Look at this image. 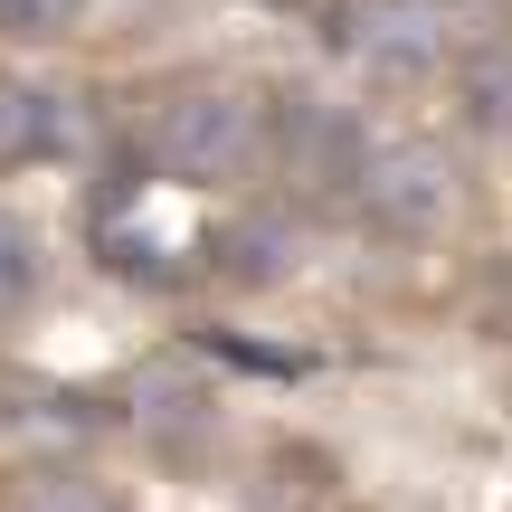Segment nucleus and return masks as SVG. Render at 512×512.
Here are the masks:
<instances>
[{
    "instance_id": "nucleus-1",
    "label": "nucleus",
    "mask_w": 512,
    "mask_h": 512,
    "mask_svg": "<svg viewBox=\"0 0 512 512\" xmlns=\"http://www.w3.org/2000/svg\"><path fill=\"white\" fill-rule=\"evenodd\" d=\"M133 162L162 190H247L275 162V95L247 76H171L133 114Z\"/></svg>"
},
{
    "instance_id": "nucleus-2",
    "label": "nucleus",
    "mask_w": 512,
    "mask_h": 512,
    "mask_svg": "<svg viewBox=\"0 0 512 512\" xmlns=\"http://www.w3.org/2000/svg\"><path fill=\"white\" fill-rule=\"evenodd\" d=\"M456 200H465L456 152L427 143V133H408V143H370L361 181H351V219H361L370 238H399V247L437 238V228L456 219Z\"/></svg>"
},
{
    "instance_id": "nucleus-3",
    "label": "nucleus",
    "mask_w": 512,
    "mask_h": 512,
    "mask_svg": "<svg viewBox=\"0 0 512 512\" xmlns=\"http://www.w3.org/2000/svg\"><path fill=\"white\" fill-rule=\"evenodd\" d=\"M370 162V133L351 105H323V95H275V181L294 190V200H351V181H361Z\"/></svg>"
},
{
    "instance_id": "nucleus-4",
    "label": "nucleus",
    "mask_w": 512,
    "mask_h": 512,
    "mask_svg": "<svg viewBox=\"0 0 512 512\" xmlns=\"http://www.w3.org/2000/svg\"><path fill=\"white\" fill-rule=\"evenodd\" d=\"M332 38H342L370 76L408 86V76H437L446 67V0H351Z\"/></svg>"
},
{
    "instance_id": "nucleus-5",
    "label": "nucleus",
    "mask_w": 512,
    "mask_h": 512,
    "mask_svg": "<svg viewBox=\"0 0 512 512\" xmlns=\"http://www.w3.org/2000/svg\"><path fill=\"white\" fill-rule=\"evenodd\" d=\"M209 256H219L228 285H275V275L304 266V219H294V200H256L209 238Z\"/></svg>"
},
{
    "instance_id": "nucleus-6",
    "label": "nucleus",
    "mask_w": 512,
    "mask_h": 512,
    "mask_svg": "<svg viewBox=\"0 0 512 512\" xmlns=\"http://www.w3.org/2000/svg\"><path fill=\"white\" fill-rule=\"evenodd\" d=\"M57 143H67V95L38 86L29 67H0V181L29 162H57Z\"/></svg>"
},
{
    "instance_id": "nucleus-7",
    "label": "nucleus",
    "mask_w": 512,
    "mask_h": 512,
    "mask_svg": "<svg viewBox=\"0 0 512 512\" xmlns=\"http://www.w3.org/2000/svg\"><path fill=\"white\" fill-rule=\"evenodd\" d=\"M0 512H124V494L86 465H19L0 484Z\"/></svg>"
},
{
    "instance_id": "nucleus-8",
    "label": "nucleus",
    "mask_w": 512,
    "mask_h": 512,
    "mask_svg": "<svg viewBox=\"0 0 512 512\" xmlns=\"http://www.w3.org/2000/svg\"><path fill=\"white\" fill-rule=\"evenodd\" d=\"M38 294H48V228L19 200H0V323H19Z\"/></svg>"
},
{
    "instance_id": "nucleus-9",
    "label": "nucleus",
    "mask_w": 512,
    "mask_h": 512,
    "mask_svg": "<svg viewBox=\"0 0 512 512\" xmlns=\"http://www.w3.org/2000/svg\"><path fill=\"white\" fill-rule=\"evenodd\" d=\"M86 10L95 0H0V48H57V38H76Z\"/></svg>"
},
{
    "instance_id": "nucleus-10",
    "label": "nucleus",
    "mask_w": 512,
    "mask_h": 512,
    "mask_svg": "<svg viewBox=\"0 0 512 512\" xmlns=\"http://www.w3.org/2000/svg\"><path fill=\"white\" fill-rule=\"evenodd\" d=\"M465 114H475L484 133H512V48L465 57Z\"/></svg>"
}]
</instances>
